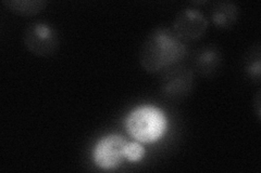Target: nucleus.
Listing matches in <instances>:
<instances>
[{"label":"nucleus","instance_id":"1","mask_svg":"<svg viewBox=\"0 0 261 173\" xmlns=\"http://www.w3.org/2000/svg\"><path fill=\"white\" fill-rule=\"evenodd\" d=\"M186 46L172 29L158 27L146 37L140 51V63L148 73H157L182 60Z\"/></svg>","mask_w":261,"mask_h":173},{"label":"nucleus","instance_id":"2","mask_svg":"<svg viewBox=\"0 0 261 173\" xmlns=\"http://www.w3.org/2000/svg\"><path fill=\"white\" fill-rule=\"evenodd\" d=\"M125 123L133 137L140 142L152 143L165 134L168 120L165 113L158 107L144 105L130 112Z\"/></svg>","mask_w":261,"mask_h":173},{"label":"nucleus","instance_id":"3","mask_svg":"<svg viewBox=\"0 0 261 173\" xmlns=\"http://www.w3.org/2000/svg\"><path fill=\"white\" fill-rule=\"evenodd\" d=\"M194 86V71L182 64H173L167 67L160 80L161 93L172 101L184 100L193 92Z\"/></svg>","mask_w":261,"mask_h":173},{"label":"nucleus","instance_id":"4","mask_svg":"<svg viewBox=\"0 0 261 173\" xmlns=\"http://www.w3.org/2000/svg\"><path fill=\"white\" fill-rule=\"evenodd\" d=\"M23 43L28 50L37 56H50L58 50V32L50 24L33 22L24 29Z\"/></svg>","mask_w":261,"mask_h":173},{"label":"nucleus","instance_id":"5","mask_svg":"<svg viewBox=\"0 0 261 173\" xmlns=\"http://www.w3.org/2000/svg\"><path fill=\"white\" fill-rule=\"evenodd\" d=\"M126 139L120 134H108L101 137L94 147L93 159L96 166L105 171L119 168L125 159Z\"/></svg>","mask_w":261,"mask_h":173},{"label":"nucleus","instance_id":"6","mask_svg":"<svg viewBox=\"0 0 261 173\" xmlns=\"http://www.w3.org/2000/svg\"><path fill=\"white\" fill-rule=\"evenodd\" d=\"M208 25V20L202 12L185 8L175 15L171 29L179 40L194 41L205 35Z\"/></svg>","mask_w":261,"mask_h":173},{"label":"nucleus","instance_id":"7","mask_svg":"<svg viewBox=\"0 0 261 173\" xmlns=\"http://www.w3.org/2000/svg\"><path fill=\"white\" fill-rule=\"evenodd\" d=\"M221 61V53L217 49H201L195 57V70L203 77H211L219 70Z\"/></svg>","mask_w":261,"mask_h":173},{"label":"nucleus","instance_id":"8","mask_svg":"<svg viewBox=\"0 0 261 173\" xmlns=\"http://www.w3.org/2000/svg\"><path fill=\"white\" fill-rule=\"evenodd\" d=\"M211 20L218 27L230 28L238 21L240 16L239 6L231 2L218 3L211 10Z\"/></svg>","mask_w":261,"mask_h":173},{"label":"nucleus","instance_id":"9","mask_svg":"<svg viewBox=\"0 0 261 173\" xmlns=\"http://www.w3.org/2000/svg\"><path fill=\"white\" fill-rule=\"evenodd\" d=\"M3 5L8 10L19 16H34L45 10V0H4Z\"/></svg>","mask_w":261,"mask_h":173},{"label":"nucleus","instance_id":"10","mask_svg":"<svg viewBox=\"0 0 261 173\" xmlns=\"http://www.w3.org/2000/svg\"><path fill=\"white\" fill-rule=\"evenodd\" d=\"M125 158L130 162L141 161L145 156V148L138 142H127L125 150Z\"/></svg>","mask_w":261,"mask_h":173},{"label":"nucleus","instance_id":"11","mask_svg":"<svg viewBox=\"0 0 261 173\" xmlns=\"http://www.w3.org/2000/svg\"><path fill=\"white\" fill-rule=\"evenodd\" d=\"M248 73L252 77H255L259 80L260 78V74H261V66H260V57H257V60L255 62H252L249 66L247 67Z\"/></svg>","mask_w":261,"mask_h":173},{"label":"nucleus","instance_id":"12","mask_svg":"<svg viewBox=\"0 0 261 173\" xmlns=\"http://www.w3.org/2000/svg\"><path fill=\"white\" fill-rule=\"evenodd\" d=\"M260 102H261V95H260V90H258L257 91V94L254 98V103H255V111H256V114H257V117L258 119L260 120L261 118V114H260Z\"/></svg>","mask_w":261,"mask_h":173}]
</instances>
